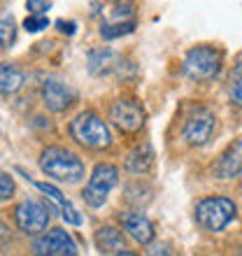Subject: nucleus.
Returning a JSON list of instances; mask_svg holds the SVG:
<instances>
[{
  "instance_id": "1",
  "label": "nucleus",
  "mask_w": 242,
  "mask_h": 256,
  "mask_svg": "<svg viewBox=\"0 0 242 256\" xmlns=\"http://www.w3.org/2000/svg\"><path fill=\"white\" fill-rule=\"evenodd\" d=\"M40 168L47 177H54L58 182L74 184L84 177V163L77 154L66 147H47L40 154Z\"/></svg>"
},
{
  "instance_id": "2",
  "label": "nucleus",
  "mask_w": 242,
  "mask_h": 256,
  "mask_svg": "<svg viewBox=\"0 0 242 256\" xmlns=\"http://www.w3.org/2000/svg\"><path fill=\"white\" fill-rule=\"evenodd\" d=\"M70 135L74 142H80L88 149H108L112 144V135H110L108 124L102 122V116H98L96 112L86 110L80 112L70 122Z\"/></svg>"
},
{
  "instance_id": "3",
  "label": "nucleus",
  "mask_w": 242,
  "mask_h": 256,
  "mask_svg": "<svg viewBox=\"0 0 242 256\" xmlns=\"http://www.w3.org/2000/svg\"><path fill=\"white\" fill-rule=\"evenodd\" d=\"M236 214H238L236 202L226 198V196H210V198H202L196 205V222L210 233L226 228L236 219Z\"/></svg>"
},
{
  "instance_id": "4",
  "label": "nucleus",
  "mask_w": 242,
  "mask_h": 256,
  "mask_svg": "<svg viewBox=\"0 0 242 256\" xmlns=\"http://www.w3.org/2000/svg\"><path fill=\"white\" fill-rule=\"evenodd\" d=\"M222 63L224 56L219 49L210 47V44H200L184 56V72L191 82H210L219 74Z\"/></svg>"
},
{
  "instance_id": "5",
  "label": "nucleus",
  "mask_w": 242,
  "mask_h": 256,
  "mask_svg": "<svg viewBox=\"0 0 242 256\" xmlns=\"http://www.w3.org/2000/svg\"><path fill=\"white\" fill-rule=\"evenodd\" d=\"M116 182H119V168L112 163H98L88 177L84 191H82V198L91 208H102L110 191L116 186Z\"/></svg>"
},
{
  "instance_id": "6",
  "label": "nucleus",
  "mask_w": 242,
  "mask_h": 256,
  "mask_svg": "<svg viewBox=\"0 0 242 256\" xmlns=\"http://www.w3.org/2000/svg\"><path fill=\"white\" fill-rule=\"evenodd\" d=\"M14 222L21 233L26 236H40L47 230L49 224V208L40 200H21L14 208Z\"/></svg>"
},
{
  "instance_id": "7",
  "label": "nucleus",
  "mask_w": 242,
  "mask_h": 256,
  "mask_svg": "<svg viewBox=\"0 0 242 256\" xmlns=\"http://www.w3.org/2000/svg\"><path fill=\"white\" fill-rule=\"evenodd\" d=\"M216 126V116L208 108H194L188 112L182 126V138L191 144V147H202L205 142L212 138Z\"/></svg>"
},
{
  "instance_id": "8",
  "label": "nucleus",
  "mask_w": 242,
  "mask_h": 256,
  "mask_svg": "<svg viewBox=\"0 0 242 256\" xmlns=\"http://www.w3.org/2000/svg\"><path fill=\"white\" fill-rule=\"evenodd\" d=\"M144 108H142L138 100H130V98H119L116 102H112L110 108V122L119 128L121 133H135L144 126Z\"/></svg>"
},
{
  "instance_id": "9",
  "label": "nucleus",
  "mask_w": 242,
  "mask_h": 256,
  "mask_svg": "<svg viewBox=\"0 0 242 256\" xmlns=\"http://www.w3.org/2000/svg\"><path fill=\"white\" fill-rule=\"evenodd\" d=\"M35 256H77V244L63 228H52L33 240Z\"/></svg>"
},
{
  "instance_id": "10",
  "label": "nucleus",
  "mask_w": 242,
  "mask_h": 256,
  "mask_svg": "<svg viewBox=\"0 0 242 256\" xmlns=\"http://www.w3.org/2000/svg\"><path fill=\"white\" fill-rule=\"evenodd\" d=\"M42 100L52 112H66L77 100V91L72 88V84L58 77H47L42 84Z\"/></svg>"
},
{
  "instance_id": "11",
  "label": "nucleus",
  "mask_w": 242,
  "mask_h": 256,
  "mask_svg": "<svg viewBox=\"0 0 242 256\" xmlns=\"http://www.w3.org/2000/svg\"><path fill=\"white\" fill-rule=\"evenodd\" d=\"M119 222L124 224V228L135 242L140 244H152L154 242V224L149 222L142 212H121Z\"/></svg>"
},
{
  "instance_id": "12",
  "label": "nucleus",
  "mask_w": 242,
  "mask_h": 256,
  "mask_svg": "<svg viewBox=\"0 0 242 256\" xmlns=\"http://www.w3.org/2000/svg\"><path fill=\"white\" fill-rule=\"evenodd\" d=\"M219 180H233V177H242V140L233 142L214 163L212 168Z\"/></svg>"
},
{
  "instance_id": "13",
  "label": "nucleus",
  "mask_w": 242,
  "mask_h": 256,
  "mask_svg": "<svg viewBox=\"0 0 242 256\" xmlns=\"http://www.w3.org/2000/svg\"><path fill=\"white\" fill-rule=\"evenodd\" d=\"M88 63V72L91 74H110L112 70H119L121 66V56L116 52H112L110 47H96L86 54Z\"/></svg>"
},
{
  "instance_id": "14",
  "label": "nucleus",
  "mask_w": 242,
  "mask_h": 256,
  "mask_svg": "<svg viewBox=\"0 0 242 256\" xmlns=\"http://www.w3.org/2000/svg\"><path fill=\"white\" fill-rule=\"evenodd\" d=\"M124 166H126V170L133 172V175H144V172H149L152 166H154V149H152V144H149V142H142L133 152H128Z\"/></svg>"
},
{
  "instance_id": "15",
  "label": "nucleus",
  "mask_w": 242,
  "mask_h": 256,
  "mask_svg": "<svg viewBox=\"0 0 242 256\" xmlns=\"http://www.w3.org/2000/svg\"><path fill=\"white\" fill-rule=\"evenodd\" d=\"M96 247L100 254H119L124 252V236H121V230L114 228V226H102V228L96 230Z\"/></svg>"
},
{
  "instance_id": "16",
  "label": "nucleus",
  "mask_w": 242,
  "mask_h": 256,
  "mask_svg": "<svg viewBox=\"0 0 242 256\" xmlns=\"http://www.w3.org/2000/svg\"><path fill=\"white\" fill-rule=\"evenodd\" d=\"M21 84H24V72L16 66H12V63H2V68H0V88H2V96L14 94Z\"/></svg>"
},
{
  "instance_id": "17",
  "label": "nucleus",
  "mask_w": 242,
  "mask_h": 256,
  "mask_svg": "<svg viewBox=\"0 0 242 256\" xmlns=\"http://www.w3.org/2000/svg\"><path fill=\"white\" fill-rule=\"evenodd\" d=\"M228 96L238 108H242V54L236 58V66L228 77Z\"/></svg>"
},
{
  "instance_id": "18",
  "label": "nucleus",
  "mask_w": 242,
  "mask_h": 256,
  "mask_svg": "<svg viewBox=\"0 0 242 256\" xmlns=\"http://www.w3.org/2000/svg\"><path fill=\"white\" fill-rule=\"evenodd\" d=\"M135 30V21H126V24H102L100 26V35L102 40H116L124 35L133 33Z\"/></svg>"
},
{
  "instance_id": "19",
  "label": "nucleus",
  "mask_w": 242,
  "mask_h": 256,
  "mask_svg": "<svg viewBox=\"0 0 242 256\" xmlns=\"http://www.w3.org/2000/svg\"><path fill=\"white\" fill-rule=\"evenodd\" d=\"M14 38H16V30H14L12 16H2V24H0V44H2V49L12 47Z\"/></svg>"
},
{
  "instance_id": "20",
  "label": "nucleus",
  "mask_w": 242,
  "mask_h": 256,
  "mask_svg": "<svg viewBox=\"0 0 242 256\" xmlns=\"http://www.w3.org/2000/svg\"><path fill=\"white\" fill-rule=\"evenodd\" d=\"M26 180H28V182H33V180H30V177H28V175H26ZM33 184H35V186H38V189L42 191V194H47V198H49V200H54L56 205H58V208H63V205H66V202H68V198H66V196H63V194H60L58 189H56L54 184H47V182H33Z\"/></svg>"
},
{
  "instance_id": "21",
  "label": "nucleus",
  "mask_w": 242,
  "mask_h": 256,
  "mask_svg": "<svg viewBox=\"0 0 242 256\" xmlns=\"http://www.w3.org/2000/svg\"><path fill=\"white\" fill-rule=\"evenodd\" d=\"M147 256H182L177 252V247H172L166 240H158V242H152L147 247Z\"/></svg>"
},
{
  "instance_id": "22",
  "label": "nucleus",
  "mask_w": 242,
  "mask_h": 256,
  "mask_svg": "<svg viewBox=\"0 0 242 256\" xmlns=\"http://www.w3.org/2000/svg\"><path fill=\"white\" fill-rule=\"evenodd\" d=\"M49 21L47 16H40V14H28L26 21H24V28H26L28 33H40L42 28H47Z\"/></svg>"
},
{
  "instance_id": "23",
  "label": "nucleus",
  "mask_w": 242,
  "mask_h": 256,
  "mask_svg": "<svg viewBox=\"0 0 242 256\" xmlns=\"http://www.w3.org/2000/svg\"><path fill=\"white\" fill-rule=\"evenodd\" d=\"M60 212H63V222L66 224H72V226H82V216H80V212H77V208H74L72 202L68 200L63 208H60Z\"/></svg>"
},
{
  "instance_id": "24",
  "label": "nucleus",
  "mask_w": 242,
  "mask_h": 256,
  "mask_svg": "<svg viewBox=\"0 0 242 256\" xmlns=\"http://www.w3.org/2000/svg\"><path fill=\"white\" fill-rule=\"evenodd\" d=\"M12 194H14L12 177L7 175V172H2V175H0V198H2V200H10Z\"/></svg>"
},
{
  "instance_id": "25",
  "label": "nucleus",
  "mask_w": 242,
  "mask_h": 256,
  "mask_svg": "<svg viewBox=\"0 0 242 256\" xmlns=\"http://www.w3.org/2000/svg\"><path fill=\"white\" fill-rule=\"evenodd\" d=\"M26 10H30V14H40V16H44V12L52 10V2H44V0H28Z\"/></svg>"
},
{
  "instance_id": "26",
  "label": "nucleus",
  "mask_w": 242,
  "mask_h": 256,
  "mask_svg": "<svg viewBox=\"0 0 242 256\" xmlns=\"http://www.w3.org/2000/svg\"><path fill=\"white\" fill-rule=\"evenodd\" d=\"M126 16H133V5H116L114 24H126Z\"/></svg>"
},
{
  "instance_id": "27",
  "label": "nucleus",
  "mask_w": 242,
  "mask_h": 256,
  "mask_svg": "<svg viewBox=\"0 0 242 256\" xmlns=\"http://www.w3.org/2000/svg\"><path fill=\"white\" fill-rule=\"evenodd\" d=\"M56 28H58V33H63V35H74V33H77V24H74V21L58 19V21H56Z\"/></svg>"
},
{
  "instance_id": "28",
  "label": "nucleus",
  "mask_w": 242,
  "mask_h": 256,
  "mask_svg": "<svg viewBox=\"0 0 242 256\" xmlns=\"http://www.w3.org/2000/svg\"><path fill=\"white\" fill-rule=\"evenodd\" d=\"M116 256H138V254H135V252H128V250H124V252H119V254H116Z\"/></svg>"
}]
</instances>
